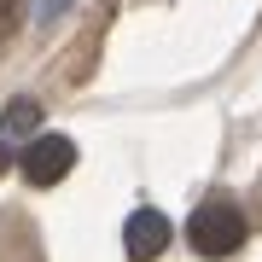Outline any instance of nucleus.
Returning a JSON list of instances; mask_svg holds the SVG:
<instances>
[{"label":"nucleus","mask_w":262,"mask_h":262,"mask_svg":"<svg viewBox=\"0 0 262 262\" xmlns=\"http://www.w3.org/2000/svg\"><path fill=\"white\" fill-rule=\"evenodd\" d=\"M187 239H192V251H198V256H233L239 245H245V215L227 204V198H210V204H198V210H192Z\"/></svg>","instance_id":"1"},{"label":"nucleus","mask_w":262,"mask_h":262,"mask_svg":"<svg viewBox=\"0 0 262 262\" xmlns=\"http://www.w3.org/2000/svg\"><path fill=\"white\" fill-rule=\"evenodd\" d=\"M24 181L29 187H53V181H64L70 169H76V140L70 134H41V140H29L24 146Z\"/></svg>","instance_id":"2"},{"label":"nucleus","mask_w":262,"mask_h":262,"mask_svg":"<svg viewBox=\"0 0 262 262\" xmlns=\"http://www.w3.org/2000/svg\"><path fill=\"white\" fill-rule=\"evenodd\" d=\"M122 251H128V262H158L169 251V215L163 210H134L122 222Z\"/></svg>","instance_id":"3"},{"label":"nucleus","mask_w":262,"mask_h":262,"mask_svg":"<svg viewBox=\"0 0 262 262\" xmlns=\"http://www.w3.org/2000/svg\"><path fill=\"white\" fill-rule=\"evenodd\" d=\"M35 122H41L35 99H12L6 105V117H0V163H12V146H18L24 134H35Z\"/></svg>","instance_id":"4"},{"label":"nucleus","mask_w":262,"mask_h":262,"mask_svg":"<svg viewBox=\"0 0 262 262\" xmlns=\"http://www.w3.org/2000/svg\"><path fill=\"white\" fill-rule=\"evenodd\" d=\"M64 6H70V0H41V6H35V18H41V24H53Z\"/></svg>","instance_id":"5"},{"label":"nucleus","mask_w":262,"mask_h":262,"mask_svg":"<svg viewBox=\"0 0 262 262\" xmlns=\"http://www.w3.org/2000/svg\"><path fill=\"white\" fill-rule=\"evenodd\" d=\"M0 18H6V24H18V0H0Z\"/></svg>","instance_id":"6"}]
</instances>
